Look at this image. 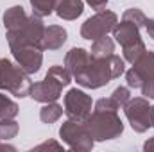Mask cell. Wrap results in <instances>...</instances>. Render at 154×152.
Returning <instances> with one entry per match:
<instances>
[{
	"label": "cell",
	"mask_w": 154,
	"mask_h": 152,
	"mask_svg": "<svg viewBox=\"0 0 154 152\" xmlns=\"http://www.w3.org/2000/svg\"><path fill=\"white\" fill-rule=\"evenodd\" d=\"M124 70H125L124 59H120L115 54L109 57H95L90 54V57L86 59L82 68L74 75V79L82 88L97 90V88L106 86L113 79L120 77L124 74Z\"/></svg>",
	"instance_id": "6da1fadb"
},
{
	"label": "cell",
	"mask_w": 154,
	"mask_h": 152,
	"mask_svg": "<svg viewBox=\"0 0 154 152\" xmlns=\"http://www.w3.org/2000/svg\"><path fill=\"white\" fill-rule=\"evenodd\" d=\"M84 125L95 141L115 140L124 132V123L118 116V111L99 108V106H95L93 113L88 114V118L84 120Z\"/></svg>",
	"instance_id": "7a4b0ae2"
},
{
	"label": "cell",
	"mask_w": 154,
	"mask_h": 152,
	"mask_svg": "<svg viewBox=\"0 0 154 152\" xmlns=\"http://www.w3.org/2000/svg\"><path fill=\"white\" fill-rule=\"evenodd\" d=\"M72 82V74L66 70V66H59V65H54L43 81L34 82L31 86V91L29 95L32 97V100L36 102H56L61 93H63V88L68 86Z\"/></svg>",
	"instance_id": "3957f363"
},
{
	"label": "cell",
	"mask_w": 154,
	"mask_h": 152,
	"mask_svg": "<svg viewBox=\"0 0 154 152\" xmlns=\"http://www.w3.org/2000/svg\"><path fill=\"white\" fill-rule=\"evenodd\" d=\"M125 81L129 88L142 90L145 99H154V52L145 50L125 72Z\"/></svg>",
	"instance_id": "277c9868"
},
{
	"label": "cell",
	"mask_w": 154,
	"mask_h": 152,
	"mask_svg": "<svg viewBox=\"0 0 154 152\" xmlns=\"http://www.w3.org/2000/svg\"><path fill=\"white\" fill-rule=\"evenodd\" d=\"M111 32H113L115 41L124 48V61L134 63L147 50L143 39L140 36V27L129 20H122L120 23L116 22Z\"/></svg>",
	"instance_id": "5b68a950"
},
{
	"label": "cell",
	"mask_w": 154,
	"mask_h": 152,
	"mask_svg": "<svg viewBox=\"0 0 154 152\" xmlns=\"http://www.w3.org/2000/svg\"><path fill=\"white\" fill-rule=\"evenodd\" d=\"M31 86V77L20 65H14L5 57L0 59V90H5L14 97L23 99L29 95Z\"/></svg>",
	"instance_id": "8992f818"
},
{
	"label": "cell",
	"mask_w": 154,
	"mask_h": 152,
	"mask_svg": "<svg viewBox=\"0 0 154 152\" xmlns=\"http://www.w3.org/2000/svg\"><path fill=\"white\" fill-rule=\"evenodd\" d=\"M43 32H45V25L41 22V18L32 14L27 16V20L20 25H16L14 29L7 31V43L9 48L13 47H23V45H32L43 50L41 47V39H43Z\"/></svg>",
	"instance_id": "52a82bcc"
},
{
	"label": "cell",
	"mask_w": 154,
	"mask_h": 152,
	"mask_svg": "<svg viewBox=\"0 0 154 152\" xmlns=\"http://www.w3.org/2000/svg\"><path fill=\"white\" fill-rule=\"evenodd\" d=\"M59 136L70 150L77 152H90L95 143L93 136L90 134V131L84 125V120L68 118L66 122H63V125L59 129Z\"/></svg>",
	"instance_id": "ba28073f"
},
{
	"label": "cell",
	"mask_w": 154,
	"mask_h": 152,
	"mask_svg": "<svg viewBox=\"0 0 154 152\" xmlns=\"http://www.w3.org/2000/svg\"><path fill=\"white\" fill-rule=\"evenodd\" d=\"M124 113L134 132H145L154 127V109L145 97L129 99L124 106Z\"/></svg>",
	"instance_id": "9c48e42d"
},
{
	"label": "cell",
	"mask_w": 154,
	"mask_h": 152,
	"mask_svg": "<svg viewBox=\"0 0 154 152\" xmlns=\"http://www.w3.org/2000/svg\"><path fill=\"white\" fill-rule=\"evenodd\" d=\"M118 18L113 11H108V9H100L97 14L90 16L82 27H81V36L84 39H90V41H95V39L102 38V36H108V32L113 31V27L116 25Z\"/></svg>",
	"instance_id": "30bf717a"
},
{
	"label": "cell",
	"mask_w": 154,
	"mask_h": 152,
	"mask_svg": "<svg viewBox=\"0 0 154 152\" xmlns=\"http://www.w3.org/2000/svg\"><path fill=\"white\" fill-rule=\"evenodd\" d=\"M91 106H93L91 97L77 88L68 90V93L65 95V113L68 114V118L86 120L88 114L91 113Z\"/></svg>",
	"instance_id": "8fae6325"
},
{
	"label": "cell",
	"mask_w": 154,
	"mask_h": 152,
	"mask_svg": "<svg viewBox=\"0 0 154 152\" xmlns=\"http://www.w3.org/2000/svg\"><path fill=\"white\" fill-rule=\"evenodd\" d=\"M13 52V57L16 59V63L31 75V74H36L41 68V63H43V50L38 47H32V45H23V47H13L11 48Z\"/></svg>",
	"instance_id": "7c38bea8"
},
{
	"label": "cell",
	"mask_w": 154,
	"mask_h": 152,
	"mask_svg": "<svg viewBox=\"0 0 154 152\" xmlns=\"http://www.w3.org/2000/svg\"><path fill=\"white\" fill-rule=\"evenodd\" d=\"M66 31L61 25H48L45 27L43 39H41V47L43 50H57L66 43Z\"/></svg>",
	"instance_id": "4fadbf2b"
},
{
	"label": "cell",
	"mask_w": 154,
	"mask_h": 152,
	"mask_svg": "<svg viewBox=\"0 0 154 152\" xmlns=\"http://www.w3.org/2000/svg\"><path fill=\"white\" fill-rule=\"evenodd\" d=\"M84 11L82 0H61L56 7V14L63 20H75Z\"/></svg>",
	"instance_id": "5bb4252c"
},
{
	"label": "cell",
	"mask_w": 154,
	"mask_h": 152,
	"mask_svg": "<svg viewBox=\"0 0 154 152\" xmlns=\"http://www.w3.org/2000/svg\"><path fill=\"white\" fill-rule=\"evenodd\" d=\"M113 52H115V41L108 36L95 39L91 45V50H90V54L95 57H109V56H113Z\"/></svg>",
	"instance_id": "9a60e30c"
},
{
	"label": "cell",
	"mask_w": 154,
	"mask_h": 152,
	"mask_svg": "<svg viewBox=\"0 0 154 152\" xmlns=\"http://www.w3.org/2000/svg\"><path fill=\"white\" fill-rule=\"evenodd\" d=\"M63 111H65L63 106H59L56 102H47L39 111V118L43 123H54L63 116Z\"/></svg>",
	"instance_id": "2e32d148"
},
{
	"label": "cell",
	"mask_w": 154,
	"mask_h": 152,
	"mask_svg": "<svg viewBox=\"0 0 154 152\" xmlns=\"http://www.w3.org/2000/svg\"><path fill=\"white\" fill-rule=\"evenodd\" d=\"M61 0H31L32 5V14H36L39 18L50 16L52 13H56V7Z\"/></svg>",
	"instance_id": "e0dca14e"
},
{
	"label": "cell",
	"mask_w": 154,
	"mask_h": 152,
	"mask_svg": "<svg viewBox=\"0 0 154 152\" xmlns=\"http://www.w3.org/2000/svg\"><path fill=\"white\" fill-rule=\"evenodd\" d=\"M18 134V123L14 118H0V140H11Z\"/></svg>",
	"instance_id": "ac0fdd59"
},
{
	"label": "cell",
	"mask_w": 154,
	"mask_h": 152,
	"mask_svg": "<svg viewBox=\"0 0 154 152\" xmlns=\"http://www.w3.org/2000/svg\"><path fill=\"white\" fill-rule=\"evenodd\" d=\"M16 114H18V104L13 102L4 93H0V118H14Z\"/></svg>",
	"instance_id": "d6986e66"
},
{
	"label": "cell",
	"mask_w": 154,
	"mask_h": 152,
	"mask_svg": "<svg viewBox=\"0 0 154 152\" xmlns=\"http://www.w3.org/2000/svg\"><path fill=\"white\" fill-rule=\"evenodd\" d=\"M122 20H129V22H133V23H136L140 29L142 27H145V22H147V16L138 9V7H131V9H127L125 13H124V16H122Z\"/></svg>",
	"instance_id": "ffe728a7"
},
{
	"label": "cell",
	"mask_w": 154,
	"mask_h": 152,
	"mask_svg": "<svg viewBox=\"0 0 154 152\" xmlns=\"http://www.w3.org/2000/svg\"><path fill=\"white\" fill-rule=\"evenodd\" d=\"M111 99L115 100L116 104L120 106V108H124L127 102H129V99H131V93H129V88H125V86H118L115 91H113V95H111Z\"/></svg>",
	"instance_id": "44dd1931"
},
{
	"label": "cell",
	"mask_w": 154,
	"mask_h": 152,
	"mask_svg": "<svg viewBox=\"0 0 154 152\" xmlns=\"http://www.w3.org/2000/svg\"><path fill=\"white\" fill-rule=\"evenodd\" d=\"M47 149H54V150H63V145H59L57 141H45L38 147H34L32 150H47Z\"/></svg>",
	"instance_id": "7402d4cb"
},
{
	"label": "cell",
	"mask_w": 154,
	"mask_h": 152,
	"mask_svg": "<svg viewBox=\"0 0 154 152\" xmlns=\"http://www.w3.org/2000/svg\"><path fill=\"white\" fill-rule=\"evenodd\" d=\"M86 4H88V5H91V9L100 11V9H106L108 0H86Z\"/></svg>",
	"instance_id": "603a6c76"
},
{
	"label": "cell",
	"mask_w": 154,
	"mask_h": 152,
	"mask_svg": "<svg viewBox=\"0 0 154 152\" xmlns=\"http://www.w3.org/2000/svg\"><path fill=\"white\" fill-rule=\"evenodd\" d=\"M145 29H147L149 36L154 39V18H147V22H145Z\"/></svg>",
	"instance_id": "cb8c5ba5"
},
{
	"label": "cell",
	"mask_w": 154,
	"mask_h": 152,
	"mask_svg": "<svg viewBox=\"0 0 154 152\" xmlns=\"http://www.w3.org/2000/svg\"><path fill=\"white\" fill-rule=\"evenodd\" d=\"M143 150H145V152H152L154 150V136L143 143Z\"/></svg>",
	"instance_id": "d4e9b609"
},
{
	"label": "cell",
	"mask_w": 154,
	"mask_h": 152,
	"mask_svg": "<svg viewBox=\"0 0 154 152\" xmlns=\"http://www.w3.org/2000/svg\"><path fill=\"white\" fill-rule=\"evenodd\" d=\"M0 150H14V147H11V145H5V143H0Z\"/></svg>",
	"instance_id": "484cf974"
},
{
	"label": "cell",
	"mask_w": 154,
	"mask_h": 152,
	"mask_svg": "<svg viewBox=\"0 0 154 152\" xmlns=\"http://www.w3.org/2000/svg\"><path fill=\"white\" fill-rule=\"evenodd\" d=\"M152 109H154V106H152Z\"/></svg>",
	"instance_id": "4316f807"
}]
</instances>
